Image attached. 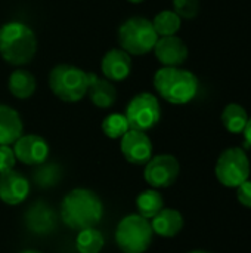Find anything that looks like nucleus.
Wrapping results in <instances>:
<instances>
[{"label":"nucleus","mask_w":251,"mask_h":253,"mask_svg":"<svg viewBox=\"0 0 251 253\" xmlns=\"http://www.w3.org/2000/svg\"><path fill=\"white\" fill-rule=\"evenodd\" d=\"M22 130L24 125L19 113L6 104H0V145L15 144Z\"/></svg>","instance_id":"obj_18"},{"label":"nucleus","mask_w":251,"mask_h":253,"mask_svg":"<svg viewBox=\"0 0 251 253\" xmlns=\"http://www.w3.org/2000/svg\"><path fill=\"white\" fill-rule=\"evenodd\" d=\"M173 10L183 19H192L200 12V0H173Z\"/></svg>","instance_id":"obj_26"},{"label":"nucleus","mask_w":251,"mask_h":253,"mask_svg":"<svg viewBox=\"0 0 251 253\" xmlns=\"http://www.w3.org/2000/svg\"><path fill=\"white\" fill-rule=\"evenodd\" d=\"M104 236L96 227L78 231L75 237V249L78 253H99L104 248Z\"/></svg>","instance_id":"obj_22"},{"label":"nucleus","mask_w":251,"mask_h":253,"mask_svg":"<svg viewBox=\"0 0 251 253\" xmlns=\"http://www.w3.org/2000/svg\"><path fill=\"white\" fill-rule=\"evenodd\" d=\"M180 173V165L172 154L152 156L145 165L143 178L152 188H167L173 185Z\"/></svg>","instance_id":"obj_9"},{"label":"nucleus","mask_w":251,"mask_h":253,"mask_svg":"<svg viewBox=\"0 0 251 253\" xmlns=\"http://www.w3.org/2000/svg\"><path fill=\"white\" fill-rule=\"evenodd\" d=\"M129 3H132V4H139V3H143L145 0H127Z\"/></svg>","instance_id":"obj_30"},{"label":"nucleus","mask_w":251,"mask_h":253,"mask_svg":"<svg viewBox=\"0 0 251 253\" xmlns=\"http://www.w3.org/2000/svg\"><path fill=\"white\" fill-rule=\"evenodd\" d=\"M217 181L228 188H237L250 178V160L246 150L240 147L226 148L215 166Z\"/></svg>","instance_id":"obj_7"},{"label":"nucleus","mask_w":251,"mask_h":253,"mask_svg":"<svg viewBox=\"0 0 251 253\" xmlns=\"http://www.w3.org/2000/svg\"><path fill=\"white\" fill-rule=\"evenodd\" d=\"M237 197H238V202L247 208V209H251V181L247 179L244 181L241 185L237 187Z\"/></svg>","instance_id":"obj_28"},{"label":"nucleus","mask_w":251,"mask_h":253,"mask_svg":"<svg viewBox=\"0 0 251 253\" xmlns=\"http://www.w3.org/2000/svg\"><path fill=\"white\" fill-rule=\"evenodd\" d=\"M92 104L98 108L107 110L112 107L117 101V89L112 82L105 77H99L95 73H89V86L86 93Z\"/></svg>","instance_id":"obj_15"},{"label":"nucleus","mask_w":251,"mask_h":253,"mask_svg":"<svg viewBox=\"0 0 251 253\" xmlns=\"http://www.w3.org/2000/svg\"><path fill=\"white\" fill-rule=\"evenodd\" d=\"M19 253H41V252H38V251H31V249H28V251H22V252H19Z\"/></svg>","instance_id":"obj_31"},{"label":"nucleus","mask_w":251,"mask_h":253,"mask_svg":"<svg viewBox=\"0 0 251 253\" xmlns=\"http://www.w3.org/2000/svg\"><path fill=\"white\" fill-rule=\"evenodd\" d=\"M7 87L12 96L16 99H28L34 95L37 89V80L33 73L18 68L10 73L7 80Z\"/></svg>","instance_id":"obj_19"},{"label":"nucleus","mask_w":251,"mask_h":253,"mask_svg":"<svg viewBox=\"0 0 251 253\" xmlns=\"http://www.w3.org/2000/svg\"><path fill=\"white\" fill-rule=\"evenodd\" d=\"M28 194L30 182L22 173L13 169L0 173V200L3 203L10 206L21 205Z\"/></svg>","instance_id":"obj_13"},{"label":"nucleus","mask_w":251,"mask_h":253,"mask_svg":"<svg viewBox=\"0 0 251 253\" xmlns=\"http://www.w3.org/2000/svg\"><path fill=\"white\" fill-rule=\"evenodd\" d=\"M152 25L158 37L163 36H175L182 25V18L175 10H161L158 12L154 19Z\"/></svg>","instance_id":"obj_23"},{"label":"nucleus","mask_w":251,"mask_h":253,"mask_svg":"<svg viewBox=\"0 0 251 253\" xmlns=\"http://www.w3.org/2000/svg\"><path fill=\"white\" fill-rule=\"evenodd\" d=\"M152 50L158 62L164 67H179L188 58V46L176 34L158 37Z\"/></svg>","instance_id":"obj_12"},{"label":"nucleus","mask_w":251,"mask_h":253,"mask_svg":"<svg viewBox=\"0 0 251 253\" xmlns=\"http://www.w3.org/2000/svg\"><path fill=\"white\" fill-rule=\"evenodd\" d=\"M149 219L139 213L124 216L115 228V243L123 253H145L152 243Z\"/></svg>","instance_id":"obj_6"},{"label":"nucleus","mask_w":251,"mask_h":253,"mask_svg":"<svg viewBox=\"0 0 251 253\" xmlns=\"http://www.w3.org/2000/svg\"><path fill=\"white\" fill-rule=\"evenodd\" d=\"M243 133H244V139H246L244 147H246V148H251V117H249V122H247V125H246Z\"/></svg>","instance_id":"obj_29"},{"label":"nucleus","mask_w":251,"mask_h":253,"mask_svg":"<svg viewBox=\"0 0 251 253\" xmlns=\"http://www.w3.org/2000/svg\"><path fill=\"white\" fill-rule=\"evenodd\" d=\"M16 157L10 145H0V173L15 168Z\"/></svg>","instance_id":"obj_27"},{"label":"nucleus","mask_w":251,"mask_h":253,"mask_svg":"<svg viewBox=\"0 0 251 253\" xmlns=\"http://www.w3.org/2000/svg\"><path fill=\"white\" fill-rule=\"evenodd\" d=\"M188 253H210V252H207V251H191V252H188Z\"/></svg>","instance_id":"obj_32"},{"label":"nucleus","mask_w":251,"mask_h":253,"mask_svg":"<svg viewBox=\"0 0 251 253\" xmlns=\"http://www.w3.org/2000/svg\"><path fill=\"white\" fill-rule=\"evenodd\" d=\"M25 224L34 234H49L55 230L56 218L47 205L37 202L25 213Z\"/></svg>","instance_id":"obj_16"},{"label":"nucleus","mask_w":251,"mask_h":253,"mask_svg":"<svg viewBox=\"0 0 251 253\" xmlns=\"http://www.w3.org/2000/svg\"><path fill=\"white\" fill-rule=\"evenodd\" d=\"M154 234L160 237H175L183 228V216L179 211L163 208L152 219H149Z\"/></svg>","instance_id":"obj_17"},{"label":"nucleus","mask_w":251,"mask_h":253,"mask_svg":"<svg viewBox=\"0 0 251 253\" xmlns=\"http://www.w3.org/2000/svg\"><path fill=\"white\" fill-rule=\"evenodd\" d=\"M104 216V205L99 196L89 188L71 190L61 203L62 222L71 230L96 227Z\"/></svg>","instance_id":"obj_1"},{"label":"nucleus","mask_w":251,"mask_h":253,"mask_svg":"<svg viewBox=\"0 0 251 253\" xmlns=\"http://www.w3.org/2000/svg\"><path fill=\"white\" fill-rule=\"evenodd\" d=\"M13 153L16 160L27 166H38L47 162L50 148L47 141L34 133L21 135L13 144Z\"/></svg>","instance_id":"obj_10"},{"label":"nucleus","mask_w":251,"mask_h":253,"mask_svg":"<svg viewBox=\"0 0 251 253\" xmlns=\"http://www.w3.org/2000/svg\"><path fill=\"white\" fill-rule=\"evenodd\" d=\"M89 73L71 65L58 64L49 73V87L52 93L64 102H78L87 93Z\"/></svg>","instance_id":"obj_4"},{"label":"nucleus","mask_w":251,"mask_h":253,"mask_svg":"<svg viewBox=\"0 0 251 253\" xmlns=\"http://www.w3.org/2000/svg\"><path fill=\"white\" fill-rule=\"evenodd\" d=\"M62 176V170L56 163H41L33 172V179L40 188H52Z\"/></svg>","instance_id":"obj_24"},{"label":"nucleus","mask_w":251,"mask_h":253,"mask_svg":"<svg viewBox=\"0 0 251 253\" xmlns=\"http://www.w3.org/2000/svg\"><path fill=\"white\" fill-rule=\"evenodd\" d=\"M120 150L124 159L136 166L146 165L152 157V142L142 130H127L120 139Z\"/></svg>","instance_id":"obj_11"},{"label":"nucleus","mask_w":251,"mask_h":253,"mask_svg":"<svg viewBox=\"0 0 251 253\" xmlns=\"http://www.w3.org/2000/svg\"><path fill=\"white\" fill-rule=\"evenodd\" d=\"M127 130H130V126L124 114L112 113L108 114L102 122V132L109 139H121Z\"/></svg>","instance_id":"obj_25"},{"label":"nucleus","mask_w":251,"mask_h":253,"mask_svg":"<svg viewBox=\"0 0 251 253\" xmlns=\"http://www.w3.org/2000/svg\"><path fill=\"white\" fill-rule=\"evenodd\" d=\"M132 55L121 47L108 50L101 61V71L109 82H123L132 73Z\"/></svg>","instance_id":"obj_14"},{"label":"nucleus","mask_w":251,"mask_h":253,"mask_svg":"<svg viewBox=\"0 0 251 253\" xmlns=\"http://www.w3.org/2000/svg\"><path fill=\"white\" fill-rule=\"evenodd\" d=\"M37 52V36L30 25L10 21L0 27V56L10 65L22 67L33 61Z\"/></svg>","instance_id":"obj_2"},{"label":"nucleus","mask_w":251,"mask_h":253,"mask_svg":"<svg viewBox=\"0 0 251 253\" xmlns=\"http://www.w3.org/2000/svg\"><path fill=\"white\" fill-rule=\"evenodd\" d=\"M220 120L225 126V129L231 133H243L247 122H249V114L246 108L240 104H228L220 116Z\"/></svg>","instance_id":"obj_20"},{"label":"nucleus","mask_w":251,"mask_h":253,"mask_svg":"<svg viewBox=\"0 0 251 253\" xmlns=\"http://www.w3.org/2000/svg\"><path fill=\"white\" fill-rule=\"evenodd\" d=\"M158 40V34L154 30L152 21L142 16H132L126 19L118 28V43L129 55H146L149 53Z\"/></svg>","instance_id":"obj_5"},{"label":"nucleus","mask_w":251,"mask_h":253,"mask_svg":"<svg viewBox=\"0 0 251 253\" xmlns=\"http://www.w3.org/2000/svg\"><path fill=\"white\" fill-rule=\"evenodd\" d=\"M154 87L164 101L175 105H183L197 96L198 79L189 70L163 67L154 76Z\"/></svg>","instance_id":"obj_3"},{"label":"nucleus","mask_w":251,"mask_h":253,"mask_svg":"<svg viewBox=\"0 0 251 253\" xmlns=\"http://www.w3.org/2000/svg\"><path fill=\"white\" fill-rule=\"evenodd\" d=\"M136 208L141 216H143L145 219H152L164 208V200L155 188L145 190L138 196Z\"/></svg>","instance_id":"obj_21"},{"label":"nucleus","mask_w":251,"mask_h":253,"mask_svg":"<svg viewBox=\"0 0 251 253\" xmlns=\"http://www.w3.org/2000/svg\"><path fill=\"white\" fill-rule=\"evenodd\" d=\"M130 129L135 130H151L161 119V107L158 98L149 92H141L135 95L124 111Z\"/></svg>","instance_id":"obj_8"}]
</instances>
